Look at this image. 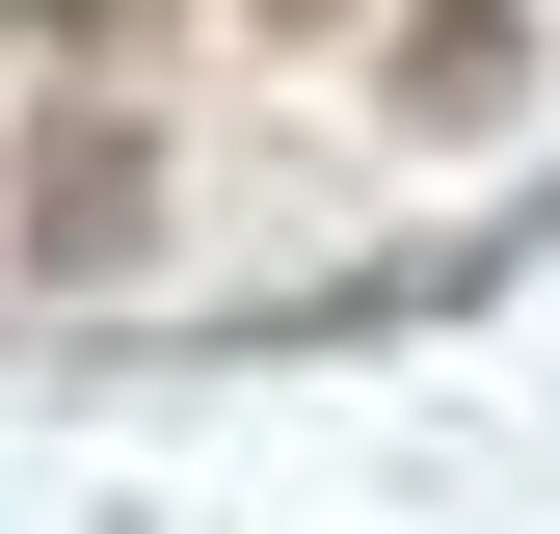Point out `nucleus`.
<instances>
[{"label": "nucleus", "instance_id": "obj_2", "mask_svg": "<svg viewBox=\"0 0 560 534\" xmlns=\"http://www.w3.org/2000/svg\"><path fill=\"white\" fill-rule=\"evenodd\" d=\"M400 107H428V134H508L534 107V27H508V0H400Z\"/></svg>", "mask_w": 560, "mask_h": 534}, {"label": "nucleus", "instance_id": "obj_1", "mask_svg": "<svg viewBox=\"0 0 560 534\" xmlns=\"http://www.w3.org/2000/svg\"><path fill=\"white\" fill-rule=\"evenodd\" d=\"M27 241L54 267H133V241H161V134H54V161H27Z\"/></svg>", "mask_w": 560, "mask_h": 534}]
</instances>
